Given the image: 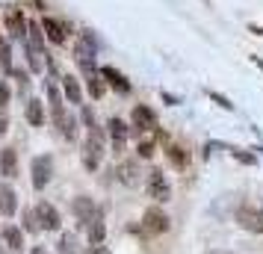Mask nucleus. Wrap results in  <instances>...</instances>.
I'll return each instance as SVG.
<instances>
[{
    "label": "nucleus",
    "instance_id": "obj_1",
    "mask_svg": "<svg viewBox=\"0 0 263 254\" xmlns=\"http://www.w3.org/2000/svg\"><path fill=\"white\" fill-rule=\"evenodd\" d=\"M48 101H50V115H53V121H57L60 133L65 136V139H74V136H77V121H74L71 115H65L62 95H60V89H57L53 83H48Z\"/></svg>",
    "mask_w": 263,
    "mask_h": 254
},
{
    "label": "nucleus",
    "instance_id": "obj_2",
    "mask_svg": "<svg viewBox=\"0 0 263 254\" xmlns=\"http://www.w3.org/2000/svg\"><path fill=\"white\" fill-rule=\"evenodd\" d=\"M101 157H104V133H101L98 124H92V127H89V139H86V145H83L86 169H98Z\"/></svg>",
    "mask_w": 263,
    "mask_h": 254
},
{
    "label": "nucleus",
    "instance_id": "obj_3",
    "mask_svg": "<svg viewBox=\"0 0 263 254\" xmlns=\"http://www.w3.org/2000/svg\"><path fill=\"white\" fill-rule=\"evenodd\" d=\"M74 60H77V65L86 71V77L95 74V42H92L89 33H83V36L77 38V45H74Z\"/></svg>",
    "mask_w": 263,
    "mask_h": 254
},
{
    "label": "nucleus",
    "instance_id": "obj_4",
    "mask_svg": "<svg viewBox=\"0 0 263 254\" xmlns=\"http://www.w3.org/2000/svg\"><path fill=\"white\" fill-rule=\"evenodd\" d=\"M142 230L145 233H166L168 230V216L160 210V207H148L145 210V216H142Z\"/></svg>",
    "mask_w": 263,
    "mask_h": 254
},
{
    "label": "nucleus",
    "instance_id": "obj_5",
    "mask_svg": "<svg viewBox=\"0 0 263 254\" xmlns=\"http://www.w3.org/2000/svg\"><path fill=\"white\" fill-rule=\"evenodd\" d=\"M148 195H151L154 201H168V198H172V186H168V181L163 178L160 169L148 171Z\"/></svg>",
    "mask_w": 263,
    "mask_h": 254
},
{
    "label": "nucleus",
    "instance_id": "obj_6",
    "mask_svg": "<svg viewBox=\"0 0 263 254\" xmlns=\"http://www.w3.org/2000/svg\"><path fill=\"white\" fill-rule=\"evenodd\" d=\"M130 119H133V130H136V133H148V130H154V127H157L154 109L145 107V104H136V107H133Z\"/></svg>",
    "mask_w": 263,
    "mask_h": 254
},
{
    "label": "nucleus",
    "instance_id": "obj_7",
    "mask_svg": "<svg viewBox=\"0 0 263 254\" xmlns=\"http://www.w3.org/2000/svg\"><path fill=\"white\" fill-rule=\"evenodd\" d=\"M237 222L251 233H263V210H251V207H242L237 213Z\"/></svg>",
    "mask_w": 263,
    "mask_h": 254
},
{
    "label": "nucleus",
    "instance_id": "obj_8",
    "mask_svg": "<svg viewBox=\"0 0 263 254\" xmlns=\"http://www.w3.org/2000/svg\"><path fill=\"white\" fill-rule=\"evenodd\" d=\"M71 210H74V216H77V222H80V225H92V219H98L95 216V201H92V198H86V195L74 198Z\"/></svg>",
    "mask_w": 263,
    "mask_h": 254
},
{
    "label": "nucleus",
    "instance_id": "obj_9",
    "mask_svg": "<svg viewBox=\"0 0 263 254\" xmlns=\"http://www.w3.org/2000/svg\"><path fill=\"white\" fill-rule=\"evenodd\" d=\"M6 27H9V33H12L15 38H24L27 30H30V24H27L24 15H21V9H15V6L6 9Z\"/></svg>",
    "mask_w": 263,
    "mask_h": 254
},
{
    "label": "nucleus",
    "instance_id": "obj_10",
    "mask_svg": "<svg viewBox=\"0 0 263 254\" xmlns=\"http://www.w3.org/2000/svg\"><path fill=\"white\" fill-rule=\"evenodd\" d=\"M116 174H119V181L124 183V186H139V178H142V171H139V163H136V160H124Z\"/></svg>",
    "mask_w": 263,
    "mask_h": 254
},
{
    "label": "nucleus",
    "instance_id": "obj_11",
    "mask_svg": "<svg viewBox=\"0 0 263 254\" xmlns=\"http://www.w3.org/2000/svg\"><path fill=\"white\" fill-rule=\"evenodd\" d=\"M36 213H39V222H42V228H45V230H57V228H60V213H57V207H53V204L39 201Z\"/></svg>",
    "mask_w": 263,
    "mask_h": 254
},
{
    "label": "nucleus",
    "instance_id": "obj_12",
    "mask_svg": "<svg viewBox=\"0 0 263 254\" xmlns=\"http://www.w3.org/2000/svg\"><path fill=\"white\" fill-rule=\"evenodd\" d=\"M50 157H36L33 160V186L36 189H45V183L50 181Z\"/></svg>",
    "mask_w": 263,
    "mask_h": 254
},
{
    "label": "nucleus",
    "instance_id": "obj_13",
    "mask_svg": "<svg viewBox=\"0 0 263 254\" xmlns=\"http://www.w3.org/2000/svg\"><path fill=\"white\" fill-rule=\"evenodd\" d=\"M42 30H45V36H48L53 45H62V42H65V33H71V27L68 24L53 21V18H45V21H42Z\"/></svg>",
    "mask_w": 263,
    "mask_h": 254
},
{
    "label": "nucleus",
    "instance_id": "obj_14",
    "mask_svg": "<svg viewBox=\"0 0 263 254\" xmlns=\"http://www.w3.org/2000/svg\"><path fill=\"white\" fill-rule=\"evenodd\" d=\"M101 77H104V80H107L112 89H116V92H121V95H127V92H130V83H127V77H124L121 71H116L112 65H104V68H101Z\"/></svg>",
    "mask_w": 263,
    "mask_h": 254
},
{
    "label": "nucleus",
    "instance_id": "obj_15",
    "mask_svg": "<svg viewBox=\"0 0 263 254\" xmlns=\"http://www.w3.org/2000/svg\"><path fill=\"white\" fill-rule=\"evenodd\" d=\"M0 174H3V178H15V174H18L15 148H3V151H0Z\"/></svg>",
    "mask_w": 263,
    "mask_h": 254
},
{
    "label": "nucleus",
    "instance_id": "obj_16",
    "mask_svg": "<svg viewBox=\"0 0 263 254\" xmlns=\"http://www.w3.org/2000/svg\"><path fill=\"white\" fill-rule=\"evenodd\" d=\"M27 121H30L33 127H42V124H45V104H42V101L33 97V101L27 104Z\"/></svg>",
    "mask_w": 263,
    "mask_h": 254
},
{
    "label": "nucleus",
    "instance_id": "obj_17",
    "mask_svg": "<svg viewBox=\"0 0 263 254\" xmlns=\"http://www.w3.org/2000/svg\"><path fill=\"white\" fill-rule=\"evenodd\" d=\"M15 207H18V201H15L12 186H0V213L3 216H12Z\"/></svg>",
    "mask_w": 263,
    "mask_h": 254
},
{
    "label": "nucleus",
    "instance_id": "obj_18",
    "mask_svg": "<svg viewBox=\"0 0 263 254\" xmlns=\"http://www.w3.org/2000/svg\"><path fill=\"white\" fill-rule=\"evenodd\" d=\"M62 89H65V97H68V104H80L83 101V92H80V83H77V77H65L62 80Z\"/></svg>",
    "mask_w": 263,
    "mask_h": 254
},
{
    "label": "nucleus",
    "instance_id": "obj_19",
    "mask_svg": "<svg viewBox=\"0 0 263 254\" xmlns=\"http://www.w3.org/2000/svg\"><path fill=\"white\" fill-rule=\"evenodd\" d=\"M166 157L172 160V166H175V169H186V166H190V154H186L180 145H168L166 148Z\"/></svg>",
    "mask_w": 263,
    "mask_h": 254
},
{
    "label": "nucleus",
    "instance_id": "obj_20",
    "mask_svg": "<svg viewBox=\"0 0 263 254\" xmlns=\"http://www.w3.org/2000/svg\"><path fill=\"white\" fill-rule=\"evenodd\" d=\"M3 242H6L12 251H18V248L24 245V233H21V228H15V225H6V228H3Z\"/></svg>",
    "mask_w": 263,
    "mask_h": 254
},
{
    "label": "nucleus",
    "instance_id": "obj_21",
    "mask_svg": "<svg viewBox=\"0 0 263 254\" xmlns=\"http://www.w3.org/2000/svg\"><path fill=\"white\" fill-rule=\"evenodd\" d=\"M104 233H107L104 219H101V216L92 219V225H89V242H92V245H101V242H104Z\"/></svg>",
    "mask_w": 263,
    "mask_h": 254
},
{
    "label": "nucleus",
    "instance_id": "obj_22",
    "mask_svg": "<svg viewBox=\"0 0 263 254\" xmlns=\"http://www.w3.org/2000/svg\"><path fill=\"white\" fill-rule=\"evenodd\" d=\"M27 36H30V48L45 50V30H42V24H30Z\"/></svg>",
    "mask_w": 263,
    "mask_h": 254
},
{
    "label": "nucleus",
    "instance_id": "obj_23",
    "mask_svg": "<svg viewBox=\"0 0 263 254\" xmlns=\"http://www.w3.org/2000/svg\"><path fill=\"white\" fill-rule=\"evenodd\" d=\"M107 127H109V136H112V139H119V142L127 139V124H124L121 119H109Z\"/></svg>",
    "mask_w": 263,
    "mask_h": 254
},
{
    "label": "nucleus",
    "instance_id": "obj_24",
    "mask_svg": "<svg viewBox=\"0 0 263 254\" xmlns=\"http://www.w3.org/2000/svg\"><path fill=\"white\" fill-rule=\"evenodd\" d=\"M60 254H77V237L74 233H62L60 237Z\"/></svg>",
    "mask_w": 263,
    "mask_h": 254
},
{
    "label": "nucleus",
    "instance_id": "obj_25",
    "mask_svg": "<svg viewBox=\"0 0 263 254\" xmlns=\"http://www.w3.org/2000/svg\"><path fill=\"white\" fill-rule=\"evenodd\" d=\"M89 92H92V97H104V92H107V86H104V80L98 77V74H89Z\"/></svg>",
    "mask_w": 263,
    "mask_h": 254
},
{
    "label": "nucleus",
    "instance_id": "obj_26",
    "mask_svg": "<svg viewBox=\"0 0 263 254\" xmlns=\"http://www.w3.org/2000/svg\"><path fill=\"white\" fill-rule=\"evenodd\" d=\"M0 65L6 68V71H12V48L0 38Z\"/></svg>",
    "mask_w": 263,
    "mask_h": 254
},
{
    "label": "nucleus",
    "instance_id": "obj_27",
    "mask_svg": "<svg viewBox=\"0 0 263 254\" xmlns=\"http://www.w3.org/2000/svg\"><path fill=\"white\" fill-rule=\"evenodd\" d=\"M24 228L30 230V233L42 230V222H39V213H36V210H27V213H24Z\"/></svg>",
    "mask_w": 263,
    "mask_h": 254
},
{
    "label": "nucleus",
    "instance_id": "obj_28",
    "mask_svg": "<svg viewBox=\"0 0 263 254\" xmlns=\"http://www.w3.org/2000/svg\"><path fill=\"white\" fill-rule=\"evenodd\" d=\"M231 154H234V160H237V163H242V166H254V163H257V157H254V154H249V151H242V148H234Z\"/></svg>",
    "mask_w": 263,
    "mask_h": 254
},
{
    "label": "nucleus",
    "instance_id": "obj_29",
    "mask_svg": "<svg viewBox=\"0 0 263 254\" xmlns=\"http://www.w3.org/2000/svg\"><path fill=\"white\" fill-rule=\"evenodd\" d=\"M136 151H139V160H151L154 157V142H139Z\"/></svg>",
    "mask_w": 263,
    "mask_h": 254
},
{
    "label": "nucleus",
    "instance_id": "obj_30",
    "mask_svg": "<svg viewBox=\"0 0 263 254\" xmlns=\"http://www.w3.org/2000/svg\"><path fill=\"white\" fill-rule=\"evenodd\" d=\"M210 97H213V101H216V104H219L222 109H234V104H231L225 95H219V92H210Z\"/></svg>",
    "mask_w": 263,
    "mask_h": 254
},
{
    "label": "nucleus",
    "instance_id": "obj_31",
    "mask_svg": "<svg viewBox=\"0 0 263 254\" xmlns=\"http://www.w3.org/2000/svg\"><path fill=\"white\" fill-rule=\"evenodd\" d=\"M6 104H9V86L0 83V107H6Z\"/></svg>",
    "mask_w": 263,
    "mask_h": 254
},
{
    "label": "nucleus",
    "instance_id": "obj_32",
    "mask_svg": "<svg viewBox=\"0 0 263 254\" xmlns=\"http://www.w3.org/2000/svg\"><path fill=\"white\" fill-rule=\"evenodd\" d=\"M83 254H109V248H107V245H92V248L83 251Z\"/></svg>",
    "mask_w": 263,
    "mask_h": 254
},
{
    "label": "nucleus",
    "instance_id": "obj_33",
    "mask_svg": "<svg viewBox=\"0 0 263 254\" xmlns=\"http://www.w3.org/2000/svg\"><path fill=\"white\" fill-rule=\"evenodd\" d=\"M9 74H15V77L21 80V86H27V71H21V68H15V71H9Z\"/></svg>",
    "mask_w": 263,
    "mask_h": 254
},
{
    "label": "nucleus",
    "instance_id": "obj_34",
    "mask_svg": "<svg viewBox=\"0 0 263 254\" xmlns=\"http://www.w3.org/2000/svg\"><path fill=\"white\" fill-rule=\"evenodd\" d=\"M6 133V115H0V136Z\"/></svg>",
    "mask_w": 263,
    "mask_h": 254
},
{
    "label": "nucleus",
    "instance_id": "obj_35",
    "mask_svg": "<svg viewBox=\"0 0 263 254\" xmlns=\"http://www.w3.org/2000/svg\"><path fill=\"white\" fill-rule=\"evenodd\" d=\"M30 254H48V251H45V248H33Z\"/></svg>",
    "mask_w": 263,
    "mask_h": 254
},
{
    "label": "nucleus",
    "instance_id": "obj_36",
    "mask_svg": "<svg viewBox=\"0 0 263 254\" xmlns=\"http://www.w3.org/2000/svg\"><path fill=\"white\" fill-rule=\"evenodd\" d=\"M254 65H257V68H263V60H257V56H254Z\"/></svg>",
    "mask_w": 263,
    "mask_h": 254
}]
</instances>
